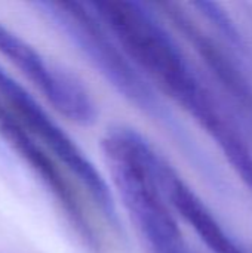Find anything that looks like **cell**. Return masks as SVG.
Masks as SVG:
<instances>
[{"label": "cell", "mask_w": 252, "mask_h": 253, "mask_svg": "<svg viewBox=\"0 0 252 253\" xmlns=\"http://www.w3.org/2000/svg\"><path fill=\"white\" fill-rule=\"evenodd\" d=\"M101 148L114 188L149 253H193L160 187L157 150L128 126L108 129Z\"/></svg>", "instance_id": "6da1fadb"}, {"label": "cell", "mask_w": 252, "mask_h": 253, "mask_svg": "<svg viewBox=\"0 0 252 253\" xmlns=\"http://www.w3.org/2000/svg\"><path fill=\"white\" fill-rule=\"evenodd\" d=\"M31 6L76 46L119 95L154 122L169 129L178 141L196 150L172 111L157 95L154 86L119 46L92 10L89 1L40 0L33 1Z\"/></svg>", "instance_id": "7a4b0ae2"}, {"label": "cell", "mask_w": 252, "mask_h": 253, "mask_svg": "<svg viewBox=\"0 0 252 253\" xmlns=\"http://www.w3.org/2000/svg\"><path fill=\"white\" fill-rule=\"evenodd\" d=\"M0 53L21 70L64 117L80 126H92L98 120L97 102L88 87L70 71L46 61L40 52L3 24H0Z\"/></svg>", "instance_id": "5b68a950"}, {"label": "cell", "mask_w": 252, "mask_h": 253, "mask_svg": "<svg viewBox=\"0 0 252 253\" xmlns=\"http://www.w3.org/2000/svg\"><path fill=\"white\" fill-rule=\"evenodd\" d=\"M193 6L198 7L199 12L218 28V31L223 34V37H226V40L233 49H236L239 53H247V44L244 39L241 37L235 22L217 3L198 1V3H193Z\"/></svg>", "instance_id": "30bf717a"}, {"label": "cell", "mask_w": 252, "mask_h": 253, "mask_svg": "<svg viewBox=\"0 0 252 253\" xmlns=\"http://www.w3.org/2000/svg\"><path fill=\"white\" fill-rule=\"evenodd\" d=\"M89 4L150 83L183 110L205 87L175 39L147 4L126 0Z\"/></svg>", "instance_id": "3957f363"}, {"label": "cell", "mask_w": 252, "mask_h": 253, "mask_svg": "<svg viewBox=\"0 0 252 253\" xmlns=\"http://www.w3.org/2000/svg\"><path fill=\"white\" fill-rule=\"evenodd\" d=\"M156 172L172 211L178 213L189 224V227H192L196 236L211 252L244 253L241 246H238V243L214 216L211 209L160 153L156 162Z\"/></svg>", "instance_id": "ba28073f"}, {"label": "cell", "mask_w": 252, "mask_h": 253, "mask_svg": "<svg viewBox=\"0 0 252 253\" xmlns=\"http://www.w3.org/2000/svg\"><path fill=\"white\" fill-rule=\"evenodd\" d=\"M0 135L13 151L28 165L42 184L56 200L70 227L83 246L94 253L100 252L101 245L76 191L56 166L53 159L30 136V133L6 113L0 117Z\"/></svg>", "instance_id": "8992f818"}, {"label": "cell", "mask_w": 252, "mask_h": 253, "mask_svg": "<svg viewBox=\"0 0 252 253\" xmlns=\"http://www.w3.org/2000/svg\"><path fill=\"white\" fill-rule=\"evenodd\" d=\"M0 95L10 104L22 123L36 135L49 151L77 178L95 202L104 218L114 230H119V213L110 185L86 157L71 136L48 114L40 102L18 83L4 68L0 67Z\"/></svg>", "instance_id": "277c9868"}, {"label": "cell", "mask_w": 252, "mask_h": 253, "mask_svg": "<svg viewBox=\"0 0 252 253\" xmlns=\"http://www.w3.org/2000/svg\"><path fill=\"white\" fill-rule=\"evenodd\" d=\"M192 117L217 144L233 170L252 193V150L236 123L226 114L215 98L202 102Z\"/></svg>", "instance_id": "9c48e42d"}, {"label": "cell", "mask_w": 252, "mask_h": 253, "mask_svg": "<svg viewBox=\"0 0 252 253\" xmlns=\"http://www.w3.org/2000/svg\"><path fill=\"white\" fill-rule=\"evenodd\" d=\"M156 6L162 9L165 16L193 46L198 55L203 59L205 65L214 73L226 90L244 108L252 113V79L238 56L233 55L232 50H229L217 39L209 36L205 30H202L181 4L163 1L157 3Z\"/></svg>", "instance_id": "52a82bcc"}, {"label": "cell", "mask_w": 252, "mask_h": 253, "mask_svg": "<svg viewBox=\"0 0 252 253\" xmlns=\"http://www.w3.org/2000/svg\"><path fill=\"white\" fill-rule=\"evenodd\" d=\"M3 114H4V111H3V108H1V107H0V117H1V116H3Z\"/></svg>", "instance_id": "8fae6325"}]
</instances>
